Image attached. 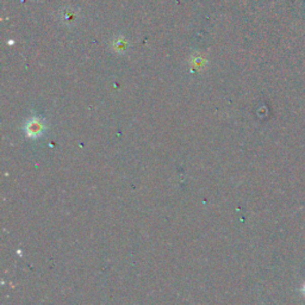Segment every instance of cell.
I'll return each mask as SVG.
<instances>
[{"mask_svg": "<svg viewBox=\"0 0 305 305\" xmlns=\"http://www.w3.org/2000/svg\"><path fill=\"white\" fill-rule=\"evenodd\" d=\"M43 130H44L43 123L39 121V119H32L31 122L27 123V126H26L27 136L37 137L43 132Z\"/></svg>", "mask_w": 305, "mask_h": 305, "instance_id": "6da1fadb", "label": "cell"}]
</instances>
